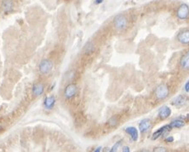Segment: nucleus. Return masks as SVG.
I'll return each mask as SVG.
<instances>
[{"mask_svg":"<svg viewBox=\"0 0 189 152\" xmlns=\"http://www.w3.org/2000/svg\"><path fill=\"white\" fill-rule=\"evenodd\" d=\"M113 25L118 31H123L127 28L128 21L127 17L124 14H118L113 19Z\"/></svg>","mask_w":189,"mask_h":152,"instance_id":"nucleus-1","label":"nucleus"},{"mask_svg":"<svg viewBox=\"0 0 189 152\" xmlns=\"http://www.w3.org/2000/svg\"><path fill=\"white\" fill-rule=\"evenodd\" d=\"M52 68H53V63H52V62L50 60L44 59L39 63V72L42 74H44V75L50 73L51 72V70H52Z\"/></svg>","mask_w":189,"mask_h":152,"instance_id":"nucleus-2","label":"nucleus"},{"mask_svg":"<svg viewBox=\"0 0 189 152\" xmlns=\"http://www.w3.org/2000/svg\"><path fill=\"white\" fill-rule=\"evenodd\" d=\"M155 95L157 99L163 100L169 96V88L165 84L159 85L155 90Z\"/></svg>","mask_w":189,"mask_h":152,"instance_id":"nucleus-3","label":"nucleus"},{"mask_svg":"<svg viewBox=\"0 0 189 152\" xmlns=\"http://www.w3.org/2000/svg\"><path fill=\"white\" fill-rule=\"evenodd\" d=\"M78 92V86L77 85L71 83V84L67 85L65 88L64 91V97L67 99H71L73 97H75V95Z\"/></svg>","mask_w":189,"mask_h":152,"instance_id":"nucleus-4","label":"nucleus"},{"mask_svg":"<svg viewBox=\"0 0 189 152\" xmlns=\"http://www.w3.org/2000/svg\"><path fill=\"white\" fill-rule=\"evenodd\" d=\"M176 16L180 20H186L189 17V7L186 4H182L176 11Z\"/></svg>","mask_w":189,"mask_h":152,"instance_id":"nucleus-5","label":"nucleus"},{"mask_svg":"<svg viewBox=\"0 0 189 152\" xmlns=\"http://www.w3.org/2000/svg\"><path fill=\"white\" fill-rule=\"evenodd\" d=\"M170 130H171V127H170V125L164 126V127H160L159 129H158L157 131H156L155 133L153 134L152 139H153V140H157V139H159L160 137L164 135L168 131H170Z\"/></svg>","mask_w":189,"mask_h":152,"instance_id":"nucleus-6","label":"nucleus"},{"mask_svg":"<svg viewBox=\"0 0 189 152\" xmlns=\"http://www.w3.org/2000/svg\"><path fill=\"white\" fill-rule=\"evenodd\" d=\"M177 40L181 44H183V45L189 44V29L188 30H184L178 34Z\"/></svg>","mask_w":189,"mask_h":152,"instance_id":"nucleus-7","label":"nucleus"},{"mask_svg":"<svg viewBox=\"0 0 189 152\" xmlns=\"http://www.w3.org/2000/svg\"><path fill=\"white\" fill-rule=\"evenodd\" d=\"M151 126H152V123H151L150 120H148V119H145V120L141 121L140 122V124H139L140 132H141V133H147V131L151 128Z\"/></svg>","mask_w":189,"mask_h":152,"instance_id":"nucleus-8","label":"nucleus"},{"mask_svg":"<svg viewBox=\"0 0 189 152\" xmlns=\"http://www.w3.org/2000/svg\"><path fill=\"white\" fill-rule=\"evenodd\" d=\"M125 133H128L129 135L130 136V138L132 139L133 141H137L138 138H139V133L137 129L135 127H129L127 128H125Z\"/></svg>","mask_w":189,"mask_h":152,"instance_id":"nucleus-9","label":"nucleus"},{"mask_svg":"<svg viewBox=\"0 0 189 152\" xmlns=\"http://www.w3.org/2000/svg\"><path fill=\"white\" fill-rule=\"evenodd\" d=\"M187 100H188V97L184 95H179V96L176 97L172 101V104L176 106V107H181V106H183L184 104L187 103Z\"/></svg>","mask_w":189,"mask_h":152,"instance_id":"nucleus-10","label":"nucleus"},{"mask_svg":"<svg viewBox=\"0 0 189 152\" xmlns=\"http://www.w3.org/2000/svg\"><path fill=\"white\" fill-rule=\"evenodd\" d=\"M181 68L184 70H188L189 69V51H187L183 56H182L181 61H180Z\"/></svg>","mask_w":189,"mask_h":152,"instance_id":"nucleus-11","label":"nucleus"},{"mask_svg":"<svg viewBox=\"0 0 189 152\" xmlns=\"http://www.w3.org/2000/svg\"><path fill=\"white\" fill-rule=\"evenodd\" d=\"M56 104V97L54 96H50L45 97L44 101V106L46 109H52Z\"/></svg>","mask_w":189,"mask_h":152,"instance_id":"nucleus-12","label":"nucleus"},{"mask_svg":"<svg viewBox=\"0 0 189 152\" xmlns=\"http://www.w3.org/2000/svg\"><path fill=\"white\" fill-rule=\"evenodd\" d=\"M45 91V86L41 83H36L33 86V94L35 97H39L42 95Z\"/></svg>","mask_w":189,"mask_h":152,"instance_id":"nucleus-13","label":"nucleus"},{"mask_svg":"<svg viewBox=\"0 0 189 152\" xmlns=\"http://www.w3.org/2000/svg\"><path fill=\"white\" fill-rule=\"evenodd\" d=\"M171 115V109L168 106H164L160 109L159 112H158V116L161 119H167L168 117H170Z\"/></svg>","mask_w":189,"mask_h":152,"instance_id":"nucleus-14","label":"nucleus"},{"mask_svg":"<svg viewBox=\"0 0 189 152\" xmlns=\"http://www.w3.org/2000/svg\"><path fill=\"white\" fill-rule=\"evenodd\" d=\"M169 125L171 127V129H173V128H181V127H183L185 126V122H184V121L181 120V119H176V120L172 121Z\"/></svg>","mask_w":189,"mask_h":152,"instance_id":"nucleus-15","label":"nucleus"},{"mask_svg":"<svg viewBox=\"0 0 189 152\" xmlns=\"http://www.w3.org/2000/svg\"><path fill=\"white\" fill-rule=\"evenodd\" d=\"M3 8L6 12H9L13 9V2L11 0H4L3 2Z\"/></svg>","mask_w":189,"mask_h":152,"instance_id":"nucleus-16","label":"nucleus"},{"mask_svg":"<svg viewBox=\"0 0 189 152\" xmlns=\"http://www.w3.org/2000/svg\"><path fill=\"white\" fill-rule=\"evenodd\" d=\"M94 51V45H93V43H91V42H88V43L85 45L84 49H83V51H84L85 54H90V53H92Z\"/></svg>","mask_w":189,"mask_h":152,"instance_id":"nucleus-17","label":"nucleus"},{"mask_svg":"<svg viewBox=\"0 0 189 152\" xmlns=\"http://www.w3.org/2000/svg\"><path fill=\"white\" fill-rule=\"evenodd\" d=\"M118 116H113L107 121V123L110 127H115L118 124Z\"/></svg>","mask_w":189,"mask_h":152,"instance_id":"nucleus-18","label":"nucleus"},{"mask_svg":"<svg viewBox=\"0 0 189 152\" xmlns=\"http://www.w3.org/2000/svg\"><path fill=\"white\" fill-rule=\"evenodd\" d=\"M121 144H122V140H119V141H118L117 143L112 146V148L111 149V151H110L112 152H115V151H117L118 150V148H119V146L121 145Z\"/></svg>","mask_w":189,"mask_h":152,"instance_id":"nucleus-19","label":"nucleus"},{"mask_svg":"<svg viewBox=\"0 0 189 152\" xmlns=\"http://www.w3.org/2000/svg\"><path fill=\"white\" fill-rule=\"evenodd\" d=\"M153 151L154 152H166L167 151V149L166 148H164V147H156L153 149Z\"/></svg>","mask_w":189,"mask_h":152,"instance_id":"nucleus-20","label":"nucleus"},{"mask_svg":"<svg viewBox=\"0 0 189 152\" xmlns=\"http://www.w3.org/2000/svg\"><path fill=\"white\" fill-rule=\"evenodd\" d=\"M167 143H172L173 141H174V138L171 137V136H170V137H168L166 139H165Z\"/></svg>","mask_w":189,"mask_h":152,"instance_id":"nucleus-21","label":"nucleus"},{"mask_svg":"<svg viewBox=\"0 0 189 152\" xmlns=\"http://www.w3.org/2000/svg\"><path fill=\"white\" fill-rule=\"evenodd\" d=\"M122 151L123 152H129V147L128 146H124L122 148Z\"/></svg>","mask_w":189,"mask_h":152,"instance_id":"nucleus-22","label":"nucleus"},{"mask_svg":"<svg viewBox=\"0 0 189 152\" xmlns=\"http://www.w3.org/2000/svg\"><path fill=\"white\" fill-rule=\"evenodd\" d=\"M185 91H187V92H189V81H188L186 84H185Z\"/></svg>","mask_w":189,"mask_h":152,"instance_id":"nucleus-23","label":"nucleus"},{"mask_svg":"<svg viewBox=\"0 0 189 152\" xmlns=\"http://www.w3.org/2000/svg\"><path fill=\"white\" fill-rule=\"evenodd\" d=\"M104 2V0H94V4H100Z\"/></svg>","mask_w":189,"mask_h":152,"instance_id":"nucleus-24","label":"nucleus"},{"mask_svg":"<svg viewBox=\"0 0 189 152\" xmlns=\"http://www.w3.org/2000/svg\"><path fill=\"white\" fill-rule=\"evenodd\" d=\"M101 151V147H99V148H97V149H95L94 151V152H98V151Z\"/></svg>","mask_w":189,"mask_h":152,"instance_id":"nucleus-25","label":"nucleus"},{"mask_svg":"<svg viewBox=\"0 0 189 152\" xmlns=\"http://www.w3.org/2000/svg\"><path fill=\"white\" fill-rule=\"evenodd\" d=\"M188 117H189V115H188Z\"/></svg>","mask_w":189,"mask_h":152,"instance_id":"nucleus-26","label":"nucleus"}]
</instances>
